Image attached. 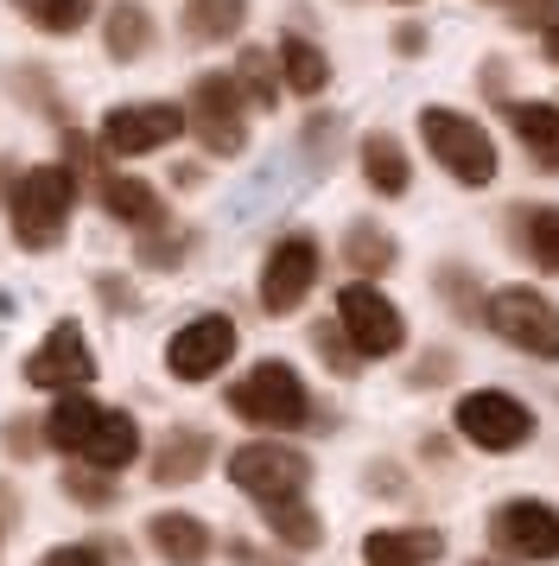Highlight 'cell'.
Masks as SVG:
<instances>
[{
    "mask_svg": "<svg viewBox=\"0 0 559 566\" xmlns=\"http://www.w3.org/2000/svg\"><path fill=\"white\" fill-rule=\"evenodd\" d=\"M45 439L57 452L96 464V471H122V464L140 459V427H134V413L102 408L89 395H64L45 420Z\"/></svg>",
    "mask_w": 559,
    "mask_h": 566,
    "instance_id": "1",
    "label": "cell"
},
{
    "mask_svg": "<svg viewBox=\"0 0 559 566\" xmlns=\"http://www.w3.org/2000/svg\"><path fill=\"white\" fill-rule=\"evenodd\" d=\"M71 210H76V172L71 166H32L13 179L7 191V217H13V242L20 249H57L64 230H71Z\"/></svg>",
    "mask_w": 559,
    "mask_h": 566,
    "instance_id": "2",
    "label": "cell"
},
{
    "mask_svg": "<svg viewBox=\"0 0 559 566\" xmlns=\"http://www.w3.org/2000/svg\"><path fill=\"white\" fill-rule=\"evenodd\" d=\"M483 325L503 337V344H515L521 357L559 363V306L540 286H496L483 300Z\"/></svg>",
    "mask_w": 559,
    "mask_h": 566,
    "instance_id": "3",
    "label": "cell"
},
{
    "mask_svg": "<svg viewBox=\"0 0 559 566\" xmlns=\"http://www.w3.org/2000/svg\"><path fill=\"white\" fill-rule=\"evenodd\" d=\"M229 413H242L249 427H274L280 433V427H305V420H312V395H305L293 363L267 357L229 388Z\"/></svg>",
    "mask_w": 559,
    "mask_h": 566,
    "instance_id": "4",
    "label": "cell"
},
{
    "mask_svg": "<svg viewBox=\"0 0 559 566\" xmlns=\"http://www.w3.org/2000/svg\"><path fill=\"white\" fill-rule=\"evenodd\" d=\"M420 140H426V154L439 159L457 185H489L496 166H503L489 128L471 122V115H457V108H426V115H420Z\"/></svg>",
    "mask_w": 559,
    "mask_h": 566,
    "instance_id": "5",
    "label": "cell"
},
{
    "mask_svg": "<svg viewBox=\"0 0 559 566\" xmlns=\"http://www.w3.org/2000/svg\"><path fill=\"white\" fill-rule=\"evenodd\" d=\"M184 128L203 140V154L235 159L242 147H249V96H242V83L223 77V71H203V77L191 83Z\"/></svg>",
    "mask_w": 559,
    "mask_h": 566,
    "instance_id": "6",
    "label": "cell"
},
{
    "mask_svg": "<svg viewBox=\"0 0 559 566\" xmlns=\"http://www.w3.org/2000/svg\"><path fill=\"white\" fill-rule=\"evenodd\" d=\"M229 484L254 503H286V496H305L312 459L299 446H280V439H249V446L229 452Z\"/></svg>",
    "mask_w": 559,
    "mask_h": 566,
    "instance_id": "7",
    "label": "cell"
},
{
    "mask_svg": "<svg viewBox=\"0 0 559 566\" xmlns=\"http://www.w3.org/2000/svg\"><path fill=\"white\" fill-rule=\"evenodd\" d=\"M452 427L471 439L477 452H521L534 439V408L515 401L508 388H471V395L457 401Z\"/></svg>",
    "mask_w": 559,
    "mask_h": 566,
    "instance_id": "8",
    "label": "cell"
},
{
    "mask_svg": "<svg viewBox=\"0 0 559 566\" xmlns=\"http://www.w3.org/2000/svg\"><path fill=\"white\" fill-rule=\"evenodd\" d=\"M337 325H344V337L356 344V357H394L407 344V318L401 306L381 293L376 281H350L344 293H337Z\"/></svg>",
    "mask_w": 559,
    "mask_h": 566,
    "instance_id": "9",
    "label": "cell"
},
{
    "mask_svg": "<svg viewBox=\"0 0 559 566\" xmlns=\"http://www.w3.org/2000/svg\"><path fill=\"white\" fill-rule=\"evenodd\" d=\"M184 134V108L178 103H122L102 115V154L115 159H140V154H159Z\"/></svg>",
    "mask_w": 559,
    "mask_h": 566,
    "instance_id": "10",
    "label": "cell"
},
{
    "mask_svg": "<svg viewBox=\"0 0 559 566\" xmlns=\"http://www.w3.org/2000/svg\"><path fill=\"white\" fill-rule=\"evenodd\" d=\"M489 541L503 547L508 560H559V510L540 496H515L489 510Z\"/></svg>",
    "mask_w": 559,
    "mask_h": 566,
    "instance_id": "11",
    "label": "cell"
},
{
    "mask_svg": "<svg viewBox=\"0 0 559 566\" xmlns=\"http://www.w3.org/2000/svg\"><path fill=\"white\" fill-rule=\"evenodd\" d=\"M318 242L312 235H280L274 249H267V268H261V312H274V318H286V312L305 306V293L318 286Z\"/></svg>",
    "mask_w": 559,
    "mask_h": 566,
    "instance_id": "12",
    "label": "cell"
},
{
    "mask_svg": "<svg viewBox=\"0 0 559 566\" xmlns=\"http://www.w3.org/2000/svg\"><path fill=\"white\" fill-rule=\"evenodd\" d=\"M71 154H76V172H96V198L115 223H127V230H166V205H159V191H152L147 179H134V172H102V159L89 154L83 134H71Z\"/></svg>",
    "mask_w": 559,
    "mask_h": 566,
    "instance_id": "13",
    "label": "cell"
},
{
    "mask_svg": "<svg viewBox=\"0 0 559 566\" xmlns=\"http://www.w3.org/2000/svg\"><path fill=\"white\" fill-rule=\"evenodd\" d=\"M229 357H235V318H223V312H203L166 337V369L178 382H210Z\"/></svg>",
    "mask_w": 559,
    "mask_h": 566,
    "instance_id": "14",
    "label": "cell"
},
{
    "mask_svg": "<svg viewBox=\"0 0 559 566\" xmlns=\"http://www.w3.org/2000/svg\"><path fill=\"white\" fill-rule=\"evenodd\" d=\"M96 376V357H89V337H83V325L76 318H64V325H51V337L25 357V382L32 388H83Z\"/></svg>",
    "mask_w": 559,
    "mask_h": 566,
    "instance_id": "15",
    "label": "cell"
},
{
    "mask_svg": "<svg viewBox=\"0 0 559 566\" xmlns=\"http://www.w3.org/2000/svg\"><path fill=\"white\" fill-rule=\"evenodd\" d=\"M515 140L528 147V159L540 172H559V103H540V96H508L503 103Z\"/></svg>",
    "mask_w": 559,
    "mask_h": 566,
    "instance_id": "16",
    "label": "cell"
},
{
    "mask_svg": "<svg viewBox=\"0 0 559 566\" xmlns=\"http://www.w3.org/2000/svg\"><path fill=\"white\" fill-rule=\"evenodd\" d=\"M147 541L166 566H203L210 560V528H203L191 510H159L147 522Z\"/></svg>",
    "mask_w": 559,
    "mask_h": 566,
    "instance_id": "17",
    "label": "cell"
},
{
    "mask_svg": "<svg viewBox=\"0 0 559 566\" xmlns=\"http://www.w3.org/2000/svg\"><path fill=\"white\" fill-rule=\"evenodd\" d=\"M445 554V535L439 528H376L362 541V566H432Z\"/></svg>",
    "mask_w": 559,
    "mask_h": 566,
    "instance_id": "18",
    "label": "cell"
},
{
    "mask_svg": "<svg viewBox=\"0 0 559 566\" xmlns=\"http://www.w3.org/2000/svg\"><path fill=\"white\" fill-rule=\"evenodd\" d=\"M210 452H217V439L203 427H172L159 439V452H152V484H191V478H203Z\"/></svg>",
    "mask_w": 559,
    "mask_h": 566,
    "instance_id": "19",
    "label": "cell"
},
{
    "mask_svg": "<svg viewBox=\"0 0 559 566\" xmlns=\"http://www.w3.org/2000/svg\"><path fill=\"white\" fill-rule=\"evenodd\" d=\"M152 39H159V27H152V13L140 7V0H115V7H108L102 45H108V57H115V64H134V57H147V52H152Z\"/></svg>",
    "mask_w": 559,
    "mask_h": 566,
    "instance_id": "20",
    "label": "cell"
},
{
    "mask_svg": "<svg viewBox=\"0 0 559 566\" xmlns=\"http://www.w3.org/2000/svg\"><path fill=\"white\" fill-rule=\"evenodd\" d=\"M274 57H280V83H286L293 96H325L330 90V57L318 52L305 32H286Z\"/></svg>",
    "mask_w": 559,
    "mask_h": 566,
    "instance_id": "21",
    "label": "cell"
},
{
    "mask_svg": "<svg viewBox=\"0 0 559 566\" xmlns=\"http://www.w3.org/2000/svg\"><path fill=\"white\" fill-rule=\"evenodd\" d=\"M356 159H362V179L376 185L381 198H401L407 185H413L407 147L394 140V134H362V147H356Z\"/></svg>",
    "mask_w": 559,
    "mask_h": 566,
    "instance_id": "22",
    "label": "cell"
},
{
    "mask_svg": "<svg viewBox=\"0 0 559 566\" xmlns=\"http://www.w3.org/2000/svg\"><path fill=\"white\" fill-rule=\"evenodd\" d=\"M515 242L540 274H559V205H521L515 210Z\"/></svg>",
    "mask_w": 559,
    "mask_h": 566,
    "instance_id": "23",
    "label": "cell"
},
{
    "mask_svg": "<svg viewBox=\"0 0 559 566\" xmlns=\"http://www.w3.org/2000/svg\"><path fill=\"white\" fill-rule=\"evenodd\" d=\"M249 27V0H184V39L191 45H223Z\"/></svg>",
    "mask_w": 559,
    "mask_h": 566,
    "instance_id": "24",
    "label": "cell"
},
{
    "mask_svg": "<svg viewBox=\"0 0 559 566\" xmlns=\"http://www.w3.org/2000/svg\"><path fill=\"white\" fill-rule=\"evenodd\" d=\"M261 515H267L274 541H280V547H293V554H312V547L325 541V522H318V510H312L305 496H286V503H261Z\"/></svg>",
    "mask_w": 559,
    "mask_h": 566,
    "instance_id": "25",
    "label": "cell"
},
{
    "mask_svg": "<svg viewBox=\"0 0 559 566\" xmlns=\"http://www.w3.org/2000/svg\"><path fill=\"white\" fill-rule=\"evenodd\" d=\"M394 255H401V249H394V235L381 230V223H350V230H344V261H350L362 281L388 274V268H394Z\"/></svg>",
    "mask_w": 559,
    "mask_h": 566,
    "instance_id": "26",
    "label": "cell"
},
{
    "mask_svg": "<svg viewBox=\"0 0 559 566\" xmlns=\"http://www.w3.org/2000/svg\"><path fill=\"white\" fill-rule=\"evenodd\" d=\"M235 83H242V96H249L254 108H274V103H280V71H274V52H261V45H242Z\"/></svg>",
    "mask_w": 559,
    "mask_h": 566,
    "instance_id": "27",
    "label": "cell"
},
{
    "mask_svg": "<svg viewBox=\"0 0 559 566\" xmlns=\"http://www.w3.org/2000/svg\"><path fill=\"white\" fill-rule=\"evenodd\" d=\"M39 32H76L89 20V0H13Z\"/></svg>",
    "mask_w": 559,
    "mask_h": 566,
    "instance_id": "28",
    "label": "cell"
},
{
    "mask_svg": "<svg viewBox=\"0 0 559 566\" xmlns=\"http://www.w3.org/2000/svg\"><path fill=\"white\" fill-rule=\"evenodd\" d=\"M318 350H325V363L337 369V376H350L356 363H362L356 357V344L344 337V325H318Z\"/></svg>",
    "mask_w": 559,
    "mask_h": 566,
    "instance_id": "29",
    "label": "cell"
},
{
    "mask_svg": "<svg viewBox=\"0 0 559 566\" xmlns=\"http://www.w3.org/2000/svg\"><path fill=\"white\" fill-rule=\"evenodd\" d=\"M64 490H71L76 503H96V510H108V503H115V484H102V478H89V471H71V478H64Z\"/></svg>",
    "mask_w": 559,
    "mask_h": 566,
    "instance_id": "30",
    "label": "cell"
},
{
    "mask_svg": "<svg viewBox=\"0 0 559 566\" xmlns=\"http://www.w3.org/2000/svg\"><path fill=\"white\" fill-rule=\"evenodd\" d=\"M508 13H515V27H553L559 20V0H508Z\"/></svg>",
    "mask_w": 559,
    "mask_h": 566,
    "instance_id": "31",
    "label": "cell"
},
{
    "mask_svg": "<svg viewBox=\"0 0 559 566\" xmlns=\"http://www.w3.org/2000/svg\"><path fill=\"white\" fill-rule=\"evenodd\" d=\"M39 566H108V554L102 547H51Z\"/></svg>",
    "mask_w": 559,
    "mask_h": 566,
    "instance_id": "32",
    "label": "cell"
},
{
    "mask_svg": "<svg viewBox=\"0 0 559 566\" xmlns=\"http://www.w3.org/2000/svg\"><path fill=\"white\" fill-rule=\"evenodd\" d=\"M439 286H445V293L457 300V312H471V300H477V286H471V281H457V268H445V274H439Z\"/></svg>",
    "mask_w": 559,
    "mask_h": 566,
    "instance_id": "33",
    "label": "cell"
},
{
    "mask_svg": "<svg viewBox=\"0 0 559 566\" xmlns=\"http://www.w3.org/2000/svg\"><path fill=\"white\" fill-rule=\"evenodd\" d=\"M540 52H547V64H559V20L547 32H540Z\"/></svg>",
    "mask_w": 559,
    "mask_h": 566,
    "instance_id": "34",
    "label": "cell"
},
{
    "mask_svg": "<svg viewBox=\"0 0 559 566\" xmlns=\"http://www.w3.org/2000/svg\"><path fill=\"white\" fill-rule=\"evenodd\" d=\"M483 566H521V560H483Z\"/></svg>",
    "mask_w": 559,
    "mask_h": 566,
    "instance_id": "35",
    "label": "cell"
}]
</instances>
